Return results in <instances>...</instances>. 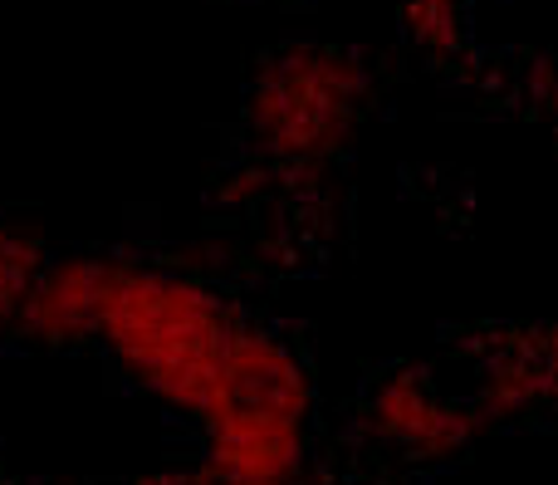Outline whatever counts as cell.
I'll use <instances>...</instances> for the list:
<instances>
[{
  "instance_id": "obj_1",
  "label": "cell",
  "mask_w": 558,
  "mask_h": 485,
  "mask_svg": "<svg viewBox=\"0 0 558 485\" xmlns=\"http://www.w3.org/2000/svg\"><path fill=\"white\" fill-rule=\"evenodd\" d=\"M357 69L338 54H289L260 84V128L279 153H318L343 133L357 104Z\"/></svg>"
},
{
  "instance_id": "obj_4",
  "label": "cell",
  "mask_w": 558,
  "mask_h": 485,
  "mask_svg": "<svg viewBox=\"0 0 558 485\" xmlns=\"http://www.w3.org/2000/svg\"><path fill=\"white\" fill-rule=\"evenodd\" d=\"M0 485H20V481H15V476H5V471H0Z\"/></svg>"
},
{
  "instance_id": "obj_2",
  "label": "cell",
  "mask_w": 558,
  "mask_h": 485,
  "mask_svg": "<svg viewBox=\"0 0 558 485\" xmlns=\"http://www.w3.org/2000/svg\"><path fill=\"white\" fill-rule=\"evenodd\" d=\"M39 270H45V265H39V245L25 241L20 231L0 226V324L20 314L29 284L39 280Z\"/></svg>"
},
{
  "instance_id": "obj_3",
  "label": "cell",
  "mask_w": 558,
  "mask_h": 485,
  "mask_svg": "<svg viewBox=\"0 0 558 485\" xmlns=\"http://www.w3.org/2000/svg\"><path fill=\"white\" fill-rule=\"evenodd\" d=\"M143 485H226V481L202 461L196 471H182V476H153V481H143Z\"/></svg>"
}]
</instances>
